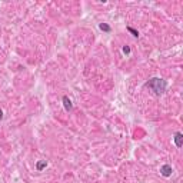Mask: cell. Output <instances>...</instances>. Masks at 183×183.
<instances>
[{"instance_id":"obj_1","label":"cell","mask_w":183,"mask_h":183,"mask_svg":"<svg viewBox=\"0 0 183 183\" xmlns=\"http://www.w3.org/2000/svg\"><path fill=\"white\" fill-rule=\"evenodd\" d=\"M146 86H147L149 89H152L157 96H160L165 90H166L167 83H166V80L160 79V77H153V79H150L147 83H146Z\"/></svg>"},{"instance_id":"obj_2","label":"cell","mask_w":183,"mask_h":183,"mask_svg":"<svg viewBox=\"0 0 183 183\" xmlns=\"http://www.w3.org/2000/svg\"><path fill=\"white\" fill-rule=\"evenodd\" d=\"M173 140H175V144H176V147H182L183 146V135L180 133V132H176L175 136H173Z\"/></svg>"},{"instance_id":"obj_3","label":"cell","mask_w":183,"mask_h":183,"mask_svg":"<svg viewBox=\"0 0 183 183\" xmlns=\"http://www.w3.org/2000/svg\"><path fill=\"white\" fill-rule=\"evenodd\" d=\"M160 173L163 176H166V177H169V176L172 175V166L170 165H163V166L160 167Z\"/></svg>"},{"instance_id":"obj_4","label":"cell","mask_w":183,"mask_h":183,"mask_svg":"<svg viewBox=\"0 0 183 183\" xmlns=\"http://www.w3.org/2000/svg\"><path fill=\"white\" fill-rule=\"evenodd\" d=\"M63 104H64V109L67 112H70L73 109V104H72V100L67 97V96H63Z\"/></svg>"},{"instance_id":"obj_5","label":"cell","mask_w":183,"mask_h":183,"mask_svg":"<svg viewBox=\"0 0 183 183\" xmlns=\"http://www.w3.org/2000/svg\"><path fill=\"white\" fill-rule=\"evenodd\" d=\"M99 27H100V30H103V32H106V33H109L112 30L110 26H109V24H106V23H100V24H99Z\"/></svg>"},{"instance_id":"obj_6","label":"cell","mask_w":183,"mask_h":183,"mask_svg":"<svg viewBox=\"0 0 183 183\" xmlns=\"http://www.w3.org/2000/svg\"><path fill=\"white\" fill-rule=\"evenodd\" d=\"M46 166H47V163H46V162H39V163H37V166H36V167H37V170L40 172V170H43V169H44Z\"/></svg>"},{"instance_id":"obj_7","label":"cell","mask_w":183,"mask_h":183,"mask_svg":"<svg viewBox=\"0 0 183 183\" xmlns=\"http://www.w3.org/2000/svg\"><path fill=\"white\" fill-rule=\"evenodd\" d=\"M128 32H130L133 36H135V37H137V36H139V32H137V30H135L133 27H130V26H128Z\"/></svg>"},{"instance_id":"obj_8","label":"cell","mask_w":183,"mask_h":183,"mask_svg":"<svg viewBox=\"0 0 183 183\" xmlns=\"http://www.w3.org/2000/svg\"><path fill=\"white\" fill-rule=\"evenodd\" d=\"M123 53H130V47H128V46H125V47H123Z\"/></svg>"},{"instance_id":"obj_9","label":"cell","mask_w":183,"mask_h":183,"mask_svg":"<svg viewBox=\"0 0 183 183\" xmlns=\"http://www.w3.org/2000/svg\"><path fill=\"white\" fill-rule=\"evenodd\" d=\"M3 119V112H1V109H0V120Z\"/></svg>"}]
</instances>
